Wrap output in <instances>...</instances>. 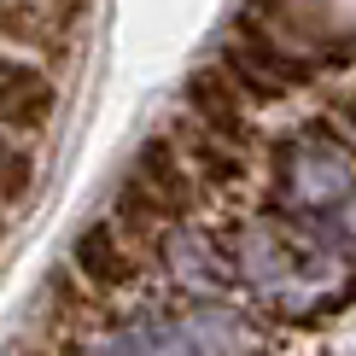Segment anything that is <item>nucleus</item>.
Wrapping results in <instances>:
<instances>
[{
	"instance_id": "obj_1",
	"label": "nucleus",
	"mask_w": 356,
	"mask_h": 356,
	"mask_svg": "<svg viewBox=\"0 0 356 356\" xmlns=\"http://www.w3.org/2000/svg\"><path fill=\"white\" fill-rule=\"evenodd\" d=\"M82 0H0V53H24L35 65H65L76 47Z\"/></svg>"
},
{
	"instance_id": "obj_2",
	"label": "nucleus",
	"mask_w": 356,
	"mask_h": 356,
	"mask_svg": "<svg viewBox=\"0 0 356 356\" xmlns=\"http://www.w3.org/2000/svg\"><path fill=\"white\" fill-rule=\"evenodd\" d=\"M70 275H76L82 292H94V298H123V292L140 286L146 257L99 216V222H82L76 240H70Z\"/></svg>"
},
{
	"instance_id": "obj_3",
	"label": "nucleus",
	"mask_w": 356,
	"mask_h": 356,
	"mask_svg": "<svg viewBox=\"0 0 356 356\" xmlns=\"http://www.w3.org/2000/svg\"><path fill=\"white\" fill-rule=\"evenodd\" d=\"M58 117V76L24 53H0V129L18 140H41Z\"/></svg>"
},
{
	"instance_id": "obj_4",
	"label": "nucleus",
	"mask_w": 356,
	"mask_h": 356,
	"mask_svg": "<svg viewBox=\"0 0 356 356\" xmlns=\"http://www.w3.org/2000/svg\"><path fill=\"white\" fill-rule=\"evenodd\" d=\"M129 181H140V193L175 222V228H181V222H193V216H199V204H204V187L193 181L187 158L175 152L170 135H146V140H140L135 164H129Z\"/></svg>"
},
{
	"instance_id": "obj_5",
	"label": "nucleus",
	"mask_w": 356,
	"mask_h": 356,
	"mask_svg": "<svg viewBox=\"0 0 356 356\" xmlns=\"http://www.w3.org/2000/svg\"><path fill=\"white\" fill-rule=\"evenodd\" d=\"M181 117L187 123H199L204 135L240 146V152H251V106L240 99V88H234L228 76H222V65H199L187 76V94H181Z\"/></svg>"
},
{
	"instance_id": "obj_6",
	"label": "nucleus",
	"mask_w": 356,
	"mask_h": 356,
	"mask_svg": "<svg viewBox=\"0 0 356 356\" xmlns=\"http://www.w3.org/2000/svg\"><path fill=\"white\" fill-rule=\"evenodd\" d=\"M164 135L175 140V152L187 158L193 181H199L204 193H234V187H245V175H251V152H240V146H228V140H216V135H204V129H199V123H187V117H175Z\"/></svg>"
},
{
	"instance_id": "obj_7",
	"label": "nucleus",
	"mask_w": 356,
	"mask_h": 356,
	"mask_svg": "<svg viewBox=\"0 0 356 356\" xmlns=\"http://www.w3.org/2000/svg\"><path fill=\"white\" fill-rule=\"evenodd\" d=\"M158 257H164L170 280L181 292H193V298H216L222 286H228V263L216 257V245L204 240V234H193L187 222L181 228H170L164 240H158Z\"/></svg>"
},
{
	"instance_id": "obj_8",
	"label": "nucleus",
	"mask_w": 356,
	"mask_h": 356,
	"mask_svg": "<svg viewBox=\"0 0 356 356\" xmlns=\"http://www.w3.org/2000/svg\"><path fill=\"white\" fill-rule=\"evenodd\" d=\"M175 327H181L193 356H257V327L228 304H199V309H187Z\"/></svg>"
},
{
	"instance_id": "obj_9",
	"label": "nucleus",
	"mask_w": 356,
	"mask_h": 356,
	"mask_svg": "<svg viewBox=\"0 0 356 356\" xmlns=\"http://www.w3.org/2000/svg\"><path fill=\"white\" fill-rule=\"evenodd\" d=\"M240 275L263 292V298H280V292L292 286V263H286V251L275 245V234H257V228L240 234Z\"/></svg>"
},
{
	"instance_id": "obj_10",
	"label": "nucleus",
	"mask_w": 356,
	"mask_h": 356,
	"mask_svg": "<svg viewBox=\"0 0 356 356\" xmlns=\"http://www.w3.org/2000/svg\"><path fill=\"white\" fill-rule=\"evenodd\" d=\"M35 181H41L35 146L0 129V211H18V204H29V199H35Z\"/></svg>"
},
{
	"instance_id": "obj_11",
	"label": "nucleus",
	"mask_w": 356,
	"mask_h": 356,
	"mask_svg": "<svg viewBox=\"0 0 356 356\" xmlns=\"http://www.w3.org/2000/svg\"><path fill=\"white\" fill-rule=\"evenodd\" d=\"M286 187H292V193H304V199H345V187H350V181H345V170H339L333 158H327V164L316 158L309 170H304V164H292Z\"/></svg>"
},
{
	"instance_id": "obj_12",
	"label": "nucleus",
	"mask_w": 356,
	"mask_h": 356,
	"mask_svg": "<svg viewBox=\"0 0 356 356\" xmlns=\"http://www.w3.org/2000/svg\"><path fill=\"white\" fill-rule=\"evenodd\" d=\"M76 339H70V356H146L140 350V339H135V327H117V333H106V327H70Z\"/></svg>"
},
{
	"instance_id": "obj_13",
	"label": "nucleus",
	"mask_w": 356,
	"mask_h": 356,
	"mask_svg": "<svg viewBox=\"0 0 356 356\" xmlns=\"http://www.w3.org/2000/svg\"><path fill=\"white\" fill-rule=\"evenodd\" d=\"M6 222H12V211H0V240H6Z\"/></svg>"
}]
</instances>
